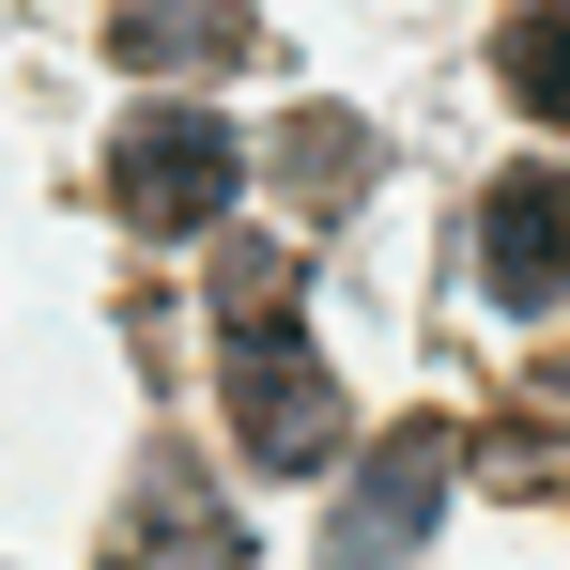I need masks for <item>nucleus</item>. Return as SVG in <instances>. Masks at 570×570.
<instances>
[{"mask_svg": "<svg viewBox=\"0 0 570 570\" xmlns=\"http://www.w3.org/2000/svg\"><path fill=\"white\" fill-rule=\"evenodd\" d=\"M232 448L263 478H324L340 463V385H324V355L293 340V308H232Z\"/></svg>", "mask_w": 570, "mask_h": 570, "instance_id": "f257e3e1", "label": "nucleus"}, {"mask_svg": "<svg viewBox=\"0 0 570 570\" xmlns=\"http://www.w3.org/2000/svg\"><path fill=\"white\" fill-rule=\"evenodd\" d=\"M232 186H247V139H232L216 108H139V124H124V155H108L124 232H216Z\"/></svg>", "mask_w": 570, "mask_h": 570, "instance_id": "f03ea898", "label": "nucleus"}, {"mask_svg": "<svg viewBox=\"0 0 570 570\" xmlns=\"http://www.w3.org/2000/svg\"><path fill=\"white\" fill-rule=\"evenodd\" d=\"M448 463H463V432H448V416H401L371 463H355V493H340V524H324L308 570H401L432 540V509H448Z\"/></svg>", "mask_w": 570, "mask_h": 570, "instance_id": "7ed1b4c3", "label": "nucleus"}, {"mask_svg": "<svg viewBox=\"0 0 570 570\" xmlns=\"http://www.w3.org/2000/svg\"><path fill=\"white\" fill-rule=\"evenodd\" d=\"M108 570H247V524H232V493L200 463H139V509L108 524Z\"/></svg>", "mask_w": 570, "mask_h": 570, "instance_id": "20e7f679", "label": "nucleus"}, {"mask_svg": "<svg viewBox=\"0 0 570 570\" xmlns=\"http://www.w3.org/2000/svg\"><path fill=\"white\" fill-rule=\"evenodd\" d=\"M478 278L493 308H570V170H509L478 200Z\"/></svg>", "mask_w": 570, "mask_h": 570, "instance_id": "39448f33", "label": "nucleus"}, {"mask_svg": "<svg viewBox=\"0 0 570 570\" xmlns=\"http://www.w3.org/2000/svg\"><path fill=\"white\" fill-rule=\"evenodd\" d=\"M108 62L124 78H216V62H263V16L247 0H124L108 16Z\"/></svg>", "mask_w": 570, "mask_h": 570, "instance_id": "423d86ee", "label": "nucleus"}, {"mask_svg": "<svg viewBox=\"0 0 570 570\" xmlns=\"http://www.w3.org/2000/svg\"><path fill=\"white\" fill-rule=\"evenodd\" d=\"M509 108L570 124V0H524V16H509Z\"/></svg>", "mask_w": 570, "mask_h": 570, "instance_id": "0eeeda50", "label": "nucleus"}, {"mask_svg": "<svg viewBox=\"0 0 570 570\" xmlns=\"http://www.w3.org/2000/svg\"><path fill=\"white\" fill-rule=\"evenodd\" d=\"M355 155H371V139H355L340 108H308V124H293V186H308V200H340V186H355Z\"/></svg>", "mask_w": 570, "mask_h": 570, "instance_id": "6e6552de", "label": "nucleus"}, {"mask_svg": "<svg viewBox=\"0 0 570 570\" xmlns=\"http://www.w3.org/2000/svg\"><path fill=\"white\" fill-rule=\"evenodd\" d=\"M232 308H293V247H232V263H216V324H232Z\"/></svg>", "mask_w": 570, "mask_h": 570, "instance_id": "1a4fd4ad", "label": "nucleus"}]
</instances>
